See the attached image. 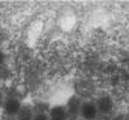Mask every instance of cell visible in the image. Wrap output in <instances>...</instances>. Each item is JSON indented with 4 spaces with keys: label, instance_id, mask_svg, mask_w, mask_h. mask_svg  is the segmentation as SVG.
Returning a JSON list of instances; mask_svg holds the SVG:
<instances>
[{
    "label": "cell",
    "instance_id": "obj_1",
    "mask_svg": "<svg viewBox=\"0 0 129 120\" xmlns=\"http://www.w3.org/2000/svg\"><path fill=\"white\" fill-rule=\"evenodd\" d=\"M3 110L5 112V115L8 116H17V114L20 112L22 103L17 99V98H7L3 102Z\"/></svg>",
    "mask_w": 129,
    "mask_h": 120
},
{
    "label": "cell",
    "instance_id": "obj_2",
    "mask_svg": "<svg viewBox=\"0 0 129 120\" xmlns=\"http://www.w3.org/2000/svg\"><path fill=\"white\" fill-rule=\"evenodd\" d=\"M80 115L83 120H95L98 116V108L94 102H82Z\"/></svg>",
    "mask_w": 129,
    "mask_h": 120
},
{
    "label": "cell",
    "instance_id": "obj_3",
    "mask_svg": "<svg viewBox=\"0 0 129 120\" xmlns=\"http://www.w3.org/2000/svg\"><path fill=\"white\" fill-rule=\"evenodd\" d=\"M95 106L98 108V112L102 114H110L113 108V101L110 95H102L98 98V101L95 102Z\"/></svg>",
    "mask_w": 129,
    "mask_h": 120
},
{
    "label": "cell",
    "instance_id": "obj_4",
    "mask_svg": "<svg viewBox=\"0 0 129 120\" xmlns=\"http://www.w3.org/2000/svg\"><path fill=\"white\" fill-rule=\"evenodd\" d=\"M81 106H82V101L78 98V97H72V98L68 101L65 110L68 112V115L78 116L80 115V111H81Z\"/></svg>",
    "mask_w": 129,
    "mask_h": 120
},
{
    "label": "cell",
    "instance_id": "obj_5",
    "mask_svg": "<svg viewBox=\"0 0 129 120\" xmlns=\"http://www.w3.org/2000/svg\"><path fill=\"white\" fill-rule=\"evenodd\" d=\"M47 115L50 120H67L68 112L64 106H54L50 108Z\"/></svg>",
    "mask_w": 129,
    "mask_h": 120
},
{
    "label": "cell",
    "instance_id": "obj_6",
    "mask_svg": "<svg viewBox=\"0 0 129 120\" xmlns=\"http://www.w3.org/2000/svg\"><path fill=\"white\" fill-rule=\"evenodd\" d=\"M34 116V111L29 106H22L17 114V120H31Z\"/></svg>",
    "mask_w": 129,
    "mask_h": 120
},
{
    "label": "cell",
    "instance_id": "obj_7",
    "mask_svg": "<svg viewBox=\"0 0 129 120\" xmlns=\"http://www.w3.org/2000/svg\"><path fill=\"white\" fill-rule=\"evenodd\" d=\"M31 120H50L47 114H34Z\"/></svg>",
    "mask_w": 129,
    "mask_h": 120
},
{
    "label": "cell",
    "instance_id": "obj_8",
    "mask_svg": "<svg viewBox=\"0 0 129 120\" xmlns=\"http://www.w3.org/2000/svg\"><path fill=\"white\" fill-rule=\"evenodd\" d=\"M4 62H5V54H4L2 50H0V67L4 64Z\"/></svg>",
    "mask_w": 129,
    "mask_h": 120
},
{
    "label": "cell",
    "instance_id": "obj_9",
    "mask_svg": "<svg viewBox=\"0 0 129 120\" xmlns=\"http://www.w3.org/2000/svg\"><path fill=\"white\" fill-rule=\"evenodd\" d=\"M3 102H4V98H3V95L0 94V107L3 106Z\"/></svg>",
    "mask_w": 129,
    "mask_h": 120
},
{
    "label": "cell",
    "instance_id": "obj_10",
    "mask_svg": "<svg viewBox=\"0 0 129 120\" xmlns=\"http://www.w3.org/2000/svg\"><path fill=\"white\" fill-rule=\"evenodd\" d=\"M112 120H123V117H113Z\"/></svg>",
    "mask_w": 129,
    "mask_h": 120
}]
</instances>
